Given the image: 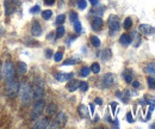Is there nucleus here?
Here are the masks:
<instances>
[{"mask_svg": "<svg viewBox=\"0 0 155 129\" xmlns=\"http://www.w3.org/2000/svg\"><path fill=\"white\" fill-rule=\"evenodd\" d=\"M31 34H32V36H35V37L41 36V34H42V28H41L38 22H34V24H32V26H31Z\"/></svg>", "mask_w": 155, "mask_h": 129, "instance_id": "1a4fd4ad", "label": "nucleus"}, {"mask_svg": "<svg viewBox=\"0 0 155 129\" xmlns=\"http://www.w3.org/2000/svg\"><path fill=\"white\" fill-rule=\"evenodd\" d=\"M123 26H124V29H130L131 26H133V19L131 18H125V20H124V23H123Z\"/></svg>", "mask_w": 155, "mask_h": 129, "instance_id": "b1692460", "label": "nucleus"}, {"mask_svg": "<svg viewBox=\"0 0 155 129\" xmlns=\"http://www.w3.org/2000/svg\"><path fill=\"white\" fill-rule=\"evenodd\" d=\"M39 11H41V7H39L38 5L34 6V7L30 10V12H31V13H37V12H39Z\"/></svg>", "mask_w": 155, "mask_h": 129, "instance_id": "4c0bfd02", "label": "nucleus"}, {"mask_svg": "<svg viewBox=\"0 0 155 129\" xmlns=\"http://www.w3.org/2000/svg\"><path fill=\"white\" fill-rule=\"evenodd\" d=\"M2 72H4V75H5V78L7 80H11L13 78V75H15V68H13L12 63L11 62H6L5 66H4V71Z\"/></svg>", "mask_w": 155, "mask_h": 129, "instance_id": "0eeeda50", "label": "nucleus"}, {"mask_svg": "<svg viewBox=\"0 0 155 129\" xmlns=\"http://www.w3.org/2000/svg\"><path fill=\"white\" fill-rule=\"evenodd\" d=\"M48 126H49V120L48 118H41L34 124L35 128H48Z\"/></svg>", "mask_w": 155, "mask_h": 129, "instance_id": "ddd939ff", "label": "nucleus"}, {"mask_svg": "<svg viewBox=\"0 0 155 129\" xmlns=\"http://www.w3.org/2000/svg\"><path fill=\"white\" fill-rule=\"evenodd\" d=\"M55 121L58 123V126L64 124V123L67 122V116H66V114H64V112H60L58 115V117L55 118Z\"/></svg>", "mask_w": 155, "mask_h": 129, "instance_id": "a211bd4d", "label": "nucleus"}, {"mask_svg": "<svg viewBox=\"0 0 155 129\" xmlns=\"http://www.w3.org/2000/svg\"><path fill=\"white\" fill-rule=\"evenodd\" d=\"M63 35H64V28L62 25H58V30H56V37L60 38V37H62Z\"/></svg>", "mask_w": 155, "mask_h": 129, "instance_id": "bb28decb", "label": "nucleus"}, {"mask_svg": "<svg viewBox=\"0 0 155 129\" xmlns=\"http://www.w3.org/2000/svg\"><path fill=\"white\" fill-rule=\"evenodd\" d=\"M123 78H124V80L127 81V83H131L133 81V74L130 71H125L124 73H123Z\"/></svg>", "mask_w": 155, "mask_h": 129, "instance_id": "412c9836", "label": "nucleus"}, {"mask_svg": "<svg viewBox=\"0 0 155 129\" xmlns=\"http://www.w3.org/2000/svg\"><path fill=\"white\" fill-rule=\"evenodd\" d=\"M90 39H91V43H92L93 47H96V48L100 47V39H99L97 36H91Z\"/></svg>", "mask_w": 155, "mask_h": 129, "instance_id": "5701e85b", "label": "nucleus"}, {"mask_svg": "<svg viewBox=\"0 0 155 129\" xmlns=\"http://www.w3.org/2000/svg\"><path fill=\"white\" fill-rule=\"evenodd\" d=\"M45 55H47V57H51V50H50V49H48Z\"/></svg>", "mask_w": 155, "mask_h": 129, "instance_id": "a18cd8bd", "label": "nucleus"}, {"mask_svg": "<svg viewBox=\"0 0 155 129\" xmlns=\"http://www.w3.org/2000/svg\"><path fill=\"white\" fill-rule=\"evenodd\" d=\"M44 109H45V112H47L48 116H51V115H55V114L58 112V105L50 103V104H49L47 108H44Z\"/></svg>", "mask_w": 155, "mask_h": 129, "instance_id": "2eb2a0df", "label": "nucleus"}, {"mask_svg": "<svg viewBox=\"0 0 155 129\" xmlns=\"http://www.w3.org/2000/svg\"><path fill=\"white\" fill-rule=\"evenodd\" d=\"M77 63H78L77 59H68V60H66L62 65H63V66H68V65H77Z\"/></svg>", "mask_w": 155, "mask_h": 129, "instance_id": "7c9ffc66", "label": "nucleus"}, {"mask_svg": "<svg viewBox=\"0 0 155 129\" xmlns=\"http://www.w3.org/2000/svg\"><path fill=\"white\" fill-rule=\"evenodd\" d=\"M19 91V83L17 79H11L7 84V94L10 97H15L17 93Z\"/></svg>", "mask_w": 155, "mask_h": 129, "instance_id": "39448f33", "label": "nucleus"}, {"mask_svg": "<svg viewBox=\"0 0 155 129\" xmlns=\"http://www.w3.org/2000/svg\"><path fill=\"white\" fill-rule=\"evenodd\" d=\"M147 83H148V86H149L150 89H155V79H154V76H149V78L147 79Z\"/></svg>", "mask_w": 155, "mask_h": 129, "instance_id": "473e14b6", "label": "nucleus"}, {"mask_svg": "<svg viewBox=\"0 0 155 129\" xmlns=\"http://www.w3.org/2000/svg\"><path fill=\"white\" fill-rule=\"evenodd\" d=\"M55 78H56L58 81H68V80H71V79L74 78V74L73 73H68V74L58 73L56 75H55Z\"/></svg>", "mask_w": 155, "mask_h": 129, "instance_id": "9b49d317", "label": "nucleus"}, {"mask_svg": "<svg viewBox=\"0 0 155 129\" xmlns=\"http://www.w3.org/2000/svg\"><path fill=\"white\" fill-rule=\"evenodd\" d=\"M5 7H6V15L10 16L11 12H12V8H11V4L8 0H5Z\"/></svg>", "mask_w": 155, "mask_h": 129, "instance_id": "2f4dec72", "label": "nucleus"}, {"mask_svg": "<svg viewBox=\"0 0 155 129\" xmlns=\"http://www.w3.org/2000/svg\"><path fill=\"white\" fill-rule=\"evenodd\" d=\"M78 7H79L80 10H85V8L87 7V1H86V0H79V1H78Z\"/></svg>", "mask_w": 155, "mask_h": 129, "instance_id": "c756f323", "label": "nucleus"}, {"mask_svg": "<svg viewBox=\"0 0 155 129\" xmlns=\"http://www.w3.org/2000/svg\"><path fill=\"white\" fill-rule=\"evenodd\" d=\"M131 83H133V86H134L135 89L140 87V83H138V81H131Z\"/></svg>", "mask_w": 155, "mask_h": 129, "instance_id": "37998d69", "label": "nucleus"}, {"mask_svg": "<svg viewBox=\"0 0 155 129\" xmlns=\"http://www.w3.org/2000/svg\"><path fill=\"white\" fill-rule=\"evenodd\" d=\"M127 120H128V122H130V123L134 122V117H133V114H131L130 111L127 114Z\"/></svg>", "mask_w": 155, "mask_h": 129, "instance_id": "e433bc0d", "label": "nucleus"}, {"mask_svg": "<svg viewBox=\"0 0 155 129\" xmlns=\"http://www.w3.org/2000/svg\"><path fill=\"white\" fill-rule=\"evenodd\" d=\"M62 57H63V54H62L61 52H58V53H55V55H54V60H55L56 62H60V61L62 60Z\"/></svg>", "mask_w": 155, "mask_h": 129, "instance_id": "f704fd0d", "label": "nucleus"}, {"mask_svg": "<svg viewBox=\"0 0 155 129\" xmlns=\"http://www.w3.org/2000/svg\"><path fill=\"white\" fill-rule=\"evenodd\" d=\"M73 24H74V30H75L77 32H81V30H82V28H81V23H80L79 20H77V22H74Z\"/></svg>", "mask_w": 155, "mask_h": 129, "instance_id": "72a5a7b5", "label": "nucleus"}, {"mask_svg": "<svg viewBox=\"0 0 155 129\" xmlns=\"http://www.w3.org/2000/svg\"><path fill=\"white\" fill-rule=\"evenodd\" d=\"M43 92H44V84L41 79H37L34 85V89H32V98H35V99L42 98Z\"/></svg>", "mask_w": 155, "mask_h": 129, "instance_id": "20e7f679", "label": "nucleus"}, {"mask_svg": "<svg viewBox=\"0 0 155 129\" xmlns=\"http://www.w3.org/2000/svg\"><path fill=\"white\" fill-rule=\"evenodd\" d=\"M51 16H53V11H50V10H45L42 12V18L45 20H49L51 18Z\"/></svg>", "mask_w": 155, "mask_h": 129, "instance_id": "4be33fe9", "label": "nucleus"}, {"mask_svg": "<svg viewBox=\"0 0 155 129\" xmlns=\"http://www.w3.org/2000/svg\"><path fill=\"white\" fill-rule=\"evenodd\" d=\"M79 86H80V81L79 80H72V81L68 83L67 89H68V91L74 92V91H77L78 89H79Z\"/></svg>", "mask_w": 155, "mask_h": 129, "instance_id": "4468645a", "label": "nucleus"}, {"mask_svg": "<svg viewBox=\"0 0 155 129\" xmlns=\"http://www.w3.org/2000/svg\"><path fill=\"white\" fill-rule=\"evenodd\" d=\"M110 107H111V109H112V112L115 114V112H116V109H117V103H111Z\"/></svg>", "mask_w": 155, "mask_h": 129, "instance_id": "ea45409f", "label": "nucleus"}, {"mask_svg": "<svg viewBox=\"0 0 155 129\" xmlns=\"http://www.w3.org/2000/svg\"><path fill=\"white\" fill-rule=\"evenodd\" d=\"M90 2H91L93 6H97L98 2H99V0H90Z\"/></svg>", "mask_w": 155, "mask_h": 129, "instance_id": "c03bdc74", "label": "nucleus"}, {"mask_svg": "<svg viewBox=\"0 0 155 129\" xmlns=\"http://www.w3.org/2000/svg\"><path fill=\"white\" fill-rule=\"evenodd\" d=\"M114 83H115V75L114 74L107 73L101 78V87H104V89H107V87L112 86Z\"/></svg>", "mask_w": 155, "mask_h": 129, "instance_id": "423d86ee", "label": "nucleus"}, {"mask_svg": "<svg viewBox=\"0 0 155 129\" xmlns=\"http://www.w3.org/2000/svg\"><path fill=\"white\" fill-rule=\"evenodd\" d=\"M78 111H79V114H80V116L81 117H87L88 116V108L86 107V105H84V104H81V105H79V108H78Z\"/></svg>", "mask_w": 155, "mask_h": 129, "instance_id": "f3484780", "label": "nucleus"}, {"mask_svg": "<svg viewBox=\"0 0 155 129\" xmlns=\"http://www.w3.org/2000/svg\"><path fill=\"white\" fill-rule=\"evenodd\" d=\"M69 19H71V22H72V23L77 22V20H78V15L75 13V12H71V13H69Z\"/></svg>", "mask_w": 155, "mask_h": 129, "instance_id": "c9c22d12", "label": "nucleus"}, {"mask_svg": "<svg viewBox=\"0 0 155 129\" xmlns=\"http://www.w3.org/2000/svg\"><path fill=\"white\" fill-rule=\"evenodd\" d=\"M12 1H15V0H12ZM16 1H17V0H16Z\"/></svg>", "mask_w": 155, "mask_h": 129, "instance_id": "de8ad7c7", "label": "nucleus"}, {"mask_svg": "<svg viewBox=\"0 0 155 129\" xmlns=\"http://www.w3.org/2000/svg\"><path fill=\"white\" fill-rule=\"evenodd\" d=\"M2 78V70H1V63H0V80Z\"/></svg>", "mask_w": 155, "mask_h": 129, "instance_id": "49530a36", "label": "nucleus"}, {"mask_svg": "<svg viewBox=\"0 0 155 129\" xmlns=\"http://www.w3.org/2000/svg\"><path fill=\"white\" fill-rule=\"evenodd\" d=\"M79 89H80L82 92H86V91L88 90V84H87L86 81H80V86H79Z\"/></svg>", "mask_w": 155, "mask_h": 129, "instance_id": "cd10ccee", "label": "nucleus"}, {"mask_svg": "<svg viewBox=\"0 0 155 129\" xmlns=\"http://www.w3.org/2000/svg\"><path fill=\"white\" fill-rule=\"evenodd\" d=\"M103 28V19L100 17H94L92 19V29L94 31H99Z\"/></svg>", "mask_w": 155, "mask_h": 129, "instance_id": "9d476101", "label": "nucleus"}, {"mask_svg": "<svg viewBox=\"0 0 155 129\" xmlns=\"http://www.w3.org/2000/svg\"><path fill=\"white\" fill-rule=\"evenodd\" d=\"M55 1H56V0H44L45 5H48V6H51V5H54V4H55Z\"/></svg>", "mask_w": 155, "mask_h": 129, "instance_id": "58836bf2", "label": "nucleus"}, {"mask_svg": "<svg viewBox=\"0 0 155 129\" xmlns=\"http://www.w3.org/2000/svg\"><path fill=\"white\" fill-rule=\"evenodd\" d=\"M90 111H91L92 115L94 114V104H90Z\"/></svg>", "mask_w": 155, "mask_h": 129, "instance_id": "79ce46f5", "label": "nucleus"}, {"mask_svg": "<svg viewBox=\"0 0 155 129\" xmlns=\"http://www.w3.org/2000/svg\"><path fill=\"white\" fill-rule=\"evenodd\" d=\"M119 42H120L122 46L128 47L131 43V37H130V35H128V34H123L122 36L119 37Z\"/></svg>", "mask_w": 155, "mask_h": 129, "instance_id": "f8f14e48", "label": "nucleus"}, {"mask_svg": "<svg viewBox=\"0 0 155 129\" xmlns=\"http://www.w3.org/2000/svg\"><path fill=\"white\" fill-rule=\"evenodd\" d=\"M138 31L141 34L146 35V36H150V35H153L155 32V29L152 25H149V24H141L138 26Z\"/></svg>", "mask_w": 155, "mask_h": 129, "instance_id": "6e6552de", "label": "nucleus"}, {"mask_svg": "<svg viewBox=\"0 0 155 129\" xmlns=\"http://www.w3.org/2000/svg\"><path fill=\"white\" fill-rule=\"evenodd\" d=\"M144 72L155 78V62H149V63L144 67Z\"/></svg>", "mask_w": 155, "mask_h": 129, "instance_id": "dca6fc26", "label": "nucleus"}, {"mask_svg": "<svg viewBox=\"0 0 155 129\" xmlns=\"http://www.w3.org/2000/svg\"><path fill=\"white\" fill-rule=\"evenodd\" d=\"M94 103L98 104V105H101V104H103V99H101V98H96V99H94Z\"/></svg>", "mask_w": 155, "mask_h": 129, "instance_id": "a19ab883", "label": "nucleus"}, {"mask_svg": "<svg viewBox=\"0 0 155 129\" xmlns=\"http://www.w3.org/2000/svg\"><path fill=\"white\" fill-rule=\"evenodd\" d=\"M107 24H109V29L111 31V35H115V32H117L119 29H120V22L119 18L115 16V15H111L109 19H107Z\"/></svg>", "mask_w": 155, "mask_h": 129, "instance_id": "7ed1b4c3", "label": "nucleus"}, {"mask_svg": "<svg viewBox=\"0 0 155 129\" xmlns=\"http://www.w3.org/2000/svg\"><path fill=\"white\" fill-rule=\"evenodd\" d=\"M91 72V70L88 68V67H82L81 70H80V75L81 76H87L88 74Z\"/></svg>", "mask_w": 155, "mask_h": 129, "instance_id": "c85d7f7f", "label": "nucleus"}, {"mask_svg": "<svg viewBox=\"0 0 155 129\" xmlns=\"http://www.w3.org/2000/svg\"><path fill=\"white\" fill-rule=\"evenodd\" d=\"M64 19H66V16H64V15H58V17H56V20H55V24H56V25L63 24Z\"/></svg>", "mask_w": 155, "mask_h": 129, "instance_id": "a878e982", "label": "nucleus"}, {"mask_svg": "<svg viewBox=\"0 0 155 129\" xmlns=\"http://www.w3.org/2000/svg\"><path fill=\"white\" fill-rule=\"evenodd\" d=\"M44 108H45V103H44V100H43L42 98L37 99V102H36L35 105H34V110H32V112H31V120H32V121H36L39 116L42 115V112H43V110H44Z\"/></svg>", "mask_w": 155, "mask_h": 129, "instance_id": "f03ea898", "label": "nucleus"}, {"mask_svg": "<svg viewBox=\"0 0 155 129\" xmlns=\"http://www.w3.org/2000/svg\"><path fill=\"white\" fill-rule=\"evenodd\" d=\"M26 71H28V66H26V63L19 61V62H18V65H17V72L23 75V74L26 73Z\"/></svg>", "mask_w": 155, "mask_h": 129, "instance_id": "6ab92c4d", "label": "nucleus"}, {"mask_svg": "<svg viewBox=\"0 0 155 129\" xmlns=\"http://www.w3.org/2000/svg\"><path fill=\"white\" fill-rule=\"evenodd\" d=\"M18 92H19L21 104L23 105H29L31 103V99H32V87L30 86V84L28 81L21 83Z\"/></svg>", "mask_w": 155, "mask_h": 129, "instance_id": "f257e3e1", "label": "nucleus"}, {"mask_svg": "<svg viewBox=\"0 0 155 129\" xmlns=\"http://www.w3.org/2000/svg\"><path fill=\"white\" fill-rule=\"evenodd\" d=\"M100 57H101L103 61H107L111 57V50L110 49H104L101 52V54H100Z\"/></svg>", "mask_w": 155, "mask_h": 129, "instance_id": "aec40b11", "label": "nucleus"}, {"mask_svg": "<svg viewBox=\"0 0 155 129\" xmlns=\"http://www.w3.org/2000/svg\"><path fill=\"white\" fill-rule=\"evenodd\" d=\"M91 72H93L94 74H98L100 72V66H99V63L97 62H94V63H92V66H91Z\"/></svg>", "mask_w": 155, "mask_h": 129, "instance_id": "393cba45", "label": "nucleus"}]
</instances>
